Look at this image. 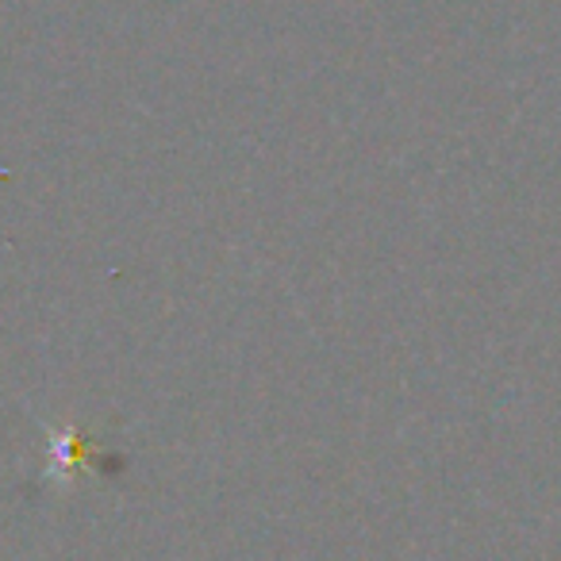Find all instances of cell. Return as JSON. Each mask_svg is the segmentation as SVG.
Wrapping results in <instances>:
<instances>
[{
	"label": "cell",
	"mask_w": 561,
	"mask_h": 561,
	"mask_svg": "<svg viewBox=\"0 0 561 561\" xmlns=\"http://www.w3.org/2000/svg\"><path fill=\"white\" fill-rule=\"evenodd\" d=\"M85 458V438L73 427H55L47 423V481L70 484Z\"/></svg>",
	"instance_id": "obj_1"
}]
</instances>
